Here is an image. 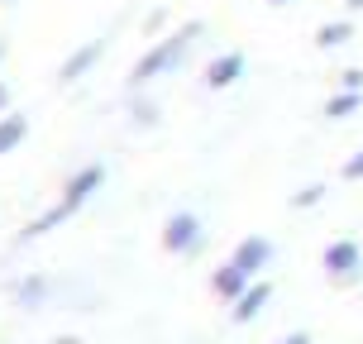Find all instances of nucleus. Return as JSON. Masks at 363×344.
I'll return each instance as SVG.
<instances>
[{
	"label": "nucleus",
	"instance_id": "obj_3",
	"mask_svg": "<svg viewBox=\"0 0 363 344\" xmlns=\"http://www.w3.org/2000/svg\"><path fill=\"white\" fill-rule=\"evenodd\" d=\"M163 244L172 254H196L201 249V220L191 211H177V216H167L163 225Z\"/></svg>",
	"mask_w": 363,
	"mask_h": 344
},
{
	"label": "nucleus",
	"instance_id": "obj_7",
	"mask_svg": "<svg viewBox=\"0 0 363 344\" xmlns=\"http://www.w3.org/2000/svg\"><path fill=\"white\" fill-rule=\"evenodd\" d=\"M239 77H244V53H220L211 67H206V87L211 91H225V87H235Z\"/></svg>",
	"mask_w": 363,
	"mask_h": 344
},
{
	"label": "nucleus",
	"instance_id": "obj_17",
	"mask_svg": "<svg viewBox=\"0 0 363 344\" xmlns=\"http://www.w3.org/2000/svg\"><path fill=\"white\" fill-rule=\"evenodd\" d=\"M277 344H306V335L296 330V335H287V340H277Z\"/></svg>",
	"mask_w": 363,
	"mask_h": 344
},
{
	"label": "nucleus",
	"instance_id": "obj_1",
	"mask_svg": "<svg viewBox=\"0 0 363 344\" xmlns=\"http://www.w3.org/2000/svg\"><path fill=\"white\" fill-rule=\"evenodd\" d=\"M201 24H182L177 34L158 38L153 48H148L139 62H134V72H129V87H148V82H158V77H167L172 67H182L186 62V53H191V43H196Z\"/></svg>",
	"mask_w": 363,
	"mask_h": 344
},
{
	"label": "nucleus",
	"instance_id": "obj_16",
	"mask_svg": "<svg viewBox=\"0 0 363 344\" xmlns=\"http://www.w3.org/2000/svg\"><path fill=\"white\" fill-rule=\"evenodd\" d=\"M0 115H10V87L0 82Z\"/></svg>",
	"mask_w": 363,
	"mask_h": 344
},
{
	"label": "nucleus",
	"instance_id": "obj_6",
	"mask_svg": "<svg viewBox=\"0 0 363 344\" xmlns=\"http://www.w3.org/2000/svg\"><path fill=\"white\" fill-rule=\"evenodd\" d=\"M230 258H235V263L249 272V277H258V272L268 268V258H272V244H268L263 235H249V239H239V249H235Z\"/></svg>",
	"mask_w": 363,
	"mask_h": 344
},
{
	"label": "nucleus",
	"instance_id": "obj_15",
	"mask_svg": "<svg viewBox=\"0 0 363 344\" xmlns=\"http://www.w3.org/2000/svg\"><path fill=\"white\" fill-rule=\"evenodd\" d=\"M340 82H345V91H363V72H359V67H349Z\"/></svg>",
	"mask_w": 363,
	"mask_h": 344
},
{
	"label": "nucleus",
	"instance_id": "obj_8",
	"mask_svg": "<svg viewBox=\"0 0 363 344\" xmlns=\"http://www.w3.org/2000/svg\"><path fill=\"white\" fill-rule=\"evenodd\" d=\"M96 62H101V38H91L86 48H77V53L67 57V62H62L57 82H67V87H72V82H82V77H86L91 67H96Z\"/></svg>",
	"mask_w": 363,
	"mask_h": 344
},
{
	"label": "nucleus",
	"instance_id": "obj_4",
	"mask_svg": "<svg viewBox=\"0 0 363 344\" xmlns=\"http://www.w3.org/2000/svg\"><path fill=\"white\" fill-rule=\"evenodd\" d=\"M320 263H325L330 277H354V272L363 268V249L354 244V239H335V244L325 249V258H320Z\"/></svg>",
	"mask_w": 363,
	"mask_h": 344
},
{
	"label": "nucleus",
	"instance_id": "obj_2",
	"mask_svg": "<svg viewBox=\"0 0 363 344\" xmlns=\"http://www.w3.org/2000/svg\"><path fill=\"white\" fill-rule=\"evenodd\" d=\"M101 187H106V167H101V163H91V167H82V172H72V182L62 187V201H57L53 211H43V216H38L19 239H38V235H48L53 225H62L67 216H77V211H82V206H86V201L101 192Z\"/></svg>",
	"mask_w": 363,
	"mask_h": 344
},
{
	"label": "nucleus",
	"instance_id": "obj_11",
	"mask_svg": "<svg viewBox=\"0 0 363 344\" xmlns=\"http://www.w3.org/2000/svg\"><path fill=\"white\" fill-rule=\"evenodd\" d=\"M359 110H363V91H335L325 115L330 120H349V115H359Z\"/></svg>",
	"mask_w": 363,
	"mask_h": 344
},
{
	"label": "nucleus",
	"instance_id": "obj_19",
	"mask_svg": "<svg viewBox=\"0 0 363 344\" xmlns=\"http://www.w3.org/2000/svg\"><path fill=\"white\" fill-rule=\"evenodd\" d=\"M268 5H287V0H268Z\"/></svg>",
	"mask_w": 363,
	"mask_h": 344
},
{
	"label": "nucleus",
	"instance_id": "obj_18",
	"mask_svg": "<svg viewBox=\"0 0 363 344\" xmlns=\"http://www.w3.org/2000/svg\"><path fill=\"white\" fill-rule=\"evenodd\" d=\"M345 5H349V10H363V0H345Z\"/></svg>",
	"mask_w": 363,
	"mask_h": 344
},
{
	"label": "nucleus",
	"instance_id": "obj_10",
	"mask_svg": "<svg viewBox=\"0 0 363 344\" xmlns=\"http://www.w3.org/2000/svg\"><path fill=\"white\" fill-rule=\"evenodd\" d=\"M272 292H268V282H254V287L244 292V296H239L235 301V321H254L258 311H263V301H268Z\"/></svg>",
	"mask_w": 363,
	"mask_h": 344
},
{
	"label": "nucleus",
	"instance_id": "obj_14",
	"mask_svg": "<svg viewBox=\"0 0 363 344\" xmlns=\"http://www.w3.org/2000/svg\"><path fill=\"white\" fill-rule=\"evenodd\" d=\"M345 177H349V182H359V177H363V148H359V153H354V158L345 163Z\"/></svg>",
	"mask_w": 363,
	"mask_h": 344
},
{
	"label": "nucleus",
	"instance_id": "obj_5",
	"mask_svg": "<svg viewBox=\"0 0 363 344\" xmlns=\"http://www.w3.org/2000/svg\"><path fill=\"white\" fill-rule=\"evenodd\" d=\"M211 287H216V296H225V301H239L244 292L254 287V277H249V272H244V268L235 263V258H230V263H220V268H216Z\"/></svg>",
	"mask_w": 363,
	"mask_h": 344
},
{
	"label": "nucleus",
	"instance_id": "obj_9",
	"mask_svg": "<svg viewBox=\"0 0 363 344\" xmlns=\"http://www.w3.org/2000/svg\"><path fill=\"white\" fill-rule=\"evenodd\" d=\"M29 139V120L24 115H0V153H15Z\"/></svg>",
	"mask_w": 363,
	"mask_h": 344
},
{
	"label": "nucleus",
	"instance_id": "obj_12",
	"mask_svg": "<svg viewBox=\"0 0 363 344\" xmlns=\"http://www.w3.org/2000/svg\"><path fill=\"white\" fill-rule=\"evenodd\" d=\"M349 34H354V24H349V19H330V24L315 29V43H320V48H340Z\"/></svg>",
	"mask_w": 363,
	"mask_h": 344
},
{
	"label": "nucleus",
	"instance_id": "obj_13",
	"mask_svg": "<svg viewBox=\"0 0 363 344\" xmlns=\"http://www.w3.org/2000/svg\"><path fill=\"white\" fill-rule=\"evenodd\" d=\"M320 201H325V187L311 182V187H301V192L291 196V206H296V211H311V206H320Z\"/></svg>",
	"mask_w": 363,
	"mask_h": 344
},
{
	"label": "nucleus",
	"instance_id": "obj_20",
	"mask_svg": "<svg viewBox=\"0 0 363 344\" xmlns=\"http://www.w3.org/2000/svg\"><path fill=\"white\" fill-rule=\"evenodd\" d=\"M0 57H5V43H0Z\"/></svg>",
	"mask_w": 363,
	"mask_h": 344
}]
</instances>
